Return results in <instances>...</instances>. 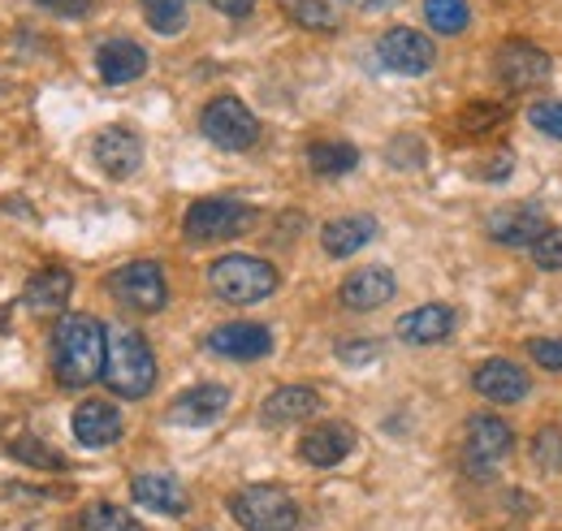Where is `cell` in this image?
I'll return each mask as SVG.
<instances>
[{"instance_id": "cell-1", "label": "cell", "mask_w": 562, "mask_h": 531, "mask_svg": "<svg viewBox=\"0 0 562 531\" xmlns=\"http://www.w3.org/2000/svg\"><path fill=\"white\" fill-rule=\"evenodd\" d=\"M109 329L95 316H66L53 329V372L66 389H82L104 376Z\"/></svg>"}, {"instance_id": "cell-2", "label": "cell", "mask_w": 562, "mask_h": 531, "mask_svg": "<svg viewBox=\"0 0 562 531\" xmlns=\"http://www.w3.org/2000/svg\"><path fill=\"white\" fill-rule=\"evenodd\" d=\"M117 398L139 402L151 394L156 385V359H151V346L143 341V332L126 329H109V350H104V376H100Z\"/></svg>"}, {"instance_id": "cell-3", "label": "cell", "mask_w": 562, "mask_h": 531, "mask_svg": "<svg viewBox=\"0 0 562 531\" xmlns=\"http://www.w3.org/2000/svg\"><path fill=\"white\" fill-rule=\"evenodd\" d=\"M209 285L216 290V298L247 307V303H260L278 290V268L260 256H221L209 268Z\"/></svg>"}, {"instance_id": "cell-4", "label": "cell", "mask_w": 562, "mask_h": 531, "mask_svg": "<svg viewBox=\"0 0 562 531\" xmlns=\"http://www.w3.org/2000/svg\"><path fill=\"white\" fill-rule=\"evenodd\" d=\"M229 515L243 531H294L299 506L278 484H251L229 497Z\"/></svg>"}, {"instance_id": "cell-5", "label": "cell", "mask_w": 562, "mask_h": 531, "mask_svg": "<svg viewBox=\"0 0 562 531\" xmlns=\"http://www.w3.org/2000/svg\"><path fill=\"white\" fill-rule=\"evenodd\" d=\"M256 225V207L243 200H200L187 207V238L191 242H225Z\"/></svg>"}, {"instance_id": "cell-6", "label": "cell", "mask_w": 562, "mask_h": 531, "mask_svg": "<svg viewBox=\"0 0 562 531\" xmlns=\"http://www.w3.org/2000/svg\"><path fill=\"white\" fill-rule=\"evenodd\" d=\"M109 290L126 312H139V316H151V312H160L169 303V281H165L156 260L122 264L109 276Z\"/></svg>"}, {"instance_id": "cell-7", "label": "cell", "mask_w": 562, "mask_h": 531, "mask_svg": "<svg viewBox=\"0 0 562 531\" xmlns=\"http://www.w3.org/2000/svg\"><path fill=\"white\" fill-rule=\"evenodd\" d=\"M200 131L209 134V143L225 147V151H247L260 138V122L251 117V109L243 100L216 95V100H209V109L200 117Z\"/></svg>"}, {"instance_id": "cell-8", "label": "cell", "mask_w": 562, "mask_h": 531, "mask_svg": "<svg viewBox=\"0 0 562 531\" xmlns=\"http://www.w3.org/2000/svg\"><path fill=\"white\" fill-rule=\"evenodd\" d=\"M515 437H510V423H502L497 415H476L468 423V441H463V463L472 475H493V466L510 454Z\"/></svg>"}, {"instance_id": "cell-9", "label": "cell", "mask_w": 562, "mask_h": 531, "mask_svg": "<svg viewBox=\"0 0 562 531\" xmlns=\"http://www.w3.org/2000/svg\"><path fill=\"white\" fill-rule=\"evenodd\" d=\"M376 57H381V66L385 69L416 78V74H428V69H432L437 48H432V39L420 35V31H412V26H394V31H385V35H381Z\"/></svg>"}, {"instance_id": "cell-10", "label": "cell", "mask_w": 562, "mask_h": 531, "mask_svg": "<svg viewBox=\"0 0 562 531\" xmlns=\"http://www.w3.org/2000/svg\"><path fill=\"white\" fill-rule=\"evenodd\" d=\"M550 53H541L537 44H528V39H510V44H502V53H497V78L510 87V91H532V87H541L546 78H550Z\"/></svg>"}, {"instance_id": "cell-11", "label": "cell", "mask_w": 562, "mask_h": 531, "mask_svg": "<svg viewBox=\"0 0 562 531\" xmlns=\"http://www.w3.org/2000/svg\"><path fill=\"white\" fill-rule=\"evenodd\" d=\"M91 156L109 178H131L143 165V138L131 126H109V131L95 134Z\"/></svg>"}, {"instance_id": "cell-12", "label": "cell", "mask_w": 562, "mask_h": 531, "mask_svg": "<svg viewBox=\"0 0 562 531\" xmlns=\"http://www.w3.org/2000/svg\"><path fill=\"white\" fill-rule=\"evenodd\" d=\"M74 441L82 445V450H104V445H117L122 441V415H117V406L113 402H82L78 410H74Z\"/></svg>"}, {"instance_id": "cell-13", "label": "cell", "mask_w": 562, "mask_h": 531, "mask_svg": "<svg viewBox=\"0 0 562 531\" xmlns=\"http://www.w3.org/2000/svg\"><path fill=\"white\" fill-rule=\"evenodd\" d=\"M472 385H476L481 398L497 402V406H515V402L528 398V389H532L528 372H524L519 363H510V359H490V363H481L476 376H472Z\"/></svg>"}, {"instance_id": "cell-14", "label": "cell", "mask_w": 562, "mask_h": 531, "mask_svg": "<svg viewBox=\"0 0 562 531\" xmlns=\"http://www.w3.org/2000/svg\"><path fill=\"white\" fill-rule=\"evenodd\" d=\"M209 350L212 354H221V359H238V363H247V359H265V354L273 350V332L265 329V325H247V320H238V325H221V329L209 332Z\"/></svg>"}, {"instance_id": "cell-15", "label": "cell", "mask_w": 562, "mask_h": 531, "mask_svg": "<svg viewBox=\"0 0 562 531\" xmlns=\"http://www.w3.org/2000/svg\"><path fill=\"white\" fill-rule=\"evenodd\" d=\"M394 290H398V281H394L390 268H359V272H351V276L342 281L338 298H342V307H351V312H372V307H385V303L394 298Z\"/></svg>"}, {"instance_id": "cell-16", "label": "cell", "mask_w": 562, "mask_h": 531, "mask_svg": "<svg viewBox=\"0 0 562 531\" xmlns=\"http://www.w3.org/2000/svg\"><path fill=\"white\" fill-rule=\"evenodd\" d=\"M355 450V432L351 423H321V428H312V432H303V441H299V459L307 466H338L347 454Z\"/></svg>"}, {"instance_id": "cell-17", "label": "cell", "mask_w": 562, "mask_h": 531, "mask_svg": "<svg viewBox=\"0 0 562 531\" xmlns=\"http://www.w3.org/2000/svg\"><path fill=\"white\" fill-rule=\"evenodd\" d=\"M225 406H229V389L225 385H195V389L173 398L169 419L182 423V428H204V423L225 415Z\"/></svg>"}, {"instance_id": "cell-18", "label": "cell", "mask_w": 562, "mask_h": 531, "mask_svg": "<svg viewBox=\"0 0 562 531\" xmlns=\"http://www.w3.org/2000/svg\"><path fill=\"white\" fill-rule=\"evenodd\" d=\"M95 69H100V78H104L109 87H122V82L143 78L147 53H143L135 39H109V44H100V53H95Z\"/></svg>"}, {"instance_id": "cell-19", "label": "cell", "mask_w": 562, "mask_h": 531, "mask_svg": "<svg viewBox=\"0 0 562 531\" xmlns=\"http://www.w3.org/2000/svg\"><path fill=\"white\" fill-rule=\"evenodd\" d=\"M546 229H554V225L537 207H506L490 221L493 242H502V247H532Z\"/></svg>"}, {"instance_id": "cell-20", "label": "cell", "mask_w": 562, "mask_h": 531, "mask_svg": "<svg viewBox=\"0 0 562 531\" xmlns=\"http://www.w3.org/2000/svg\"><path fill=\"white\" fill-rule=\"evenodd\" d=\"M131 493H135V501H143V506L156 510V515H187V488H182L173 475H165V471L135 475Z\"/></svg>"}, {"instance_id": "cell-21", "label": "cell", "mask_w": 562, "mask_h": 531, "mask_svg": "<svg viewBox=\"0 0 562 531\" xmlns=\"http://www.w3.org/2000/svg\"><path fill=\"white\" fill-rule=\"evenodd\" d=\"M372 238H376V221L372 216H342V221H329L321 229V247L334 260H347L355 251H363Z\"/></svg>"}, {"instance_id": "cell-22", "label": "cell", "mask_w": 562, "mask_h": 531, "mask_svg": "<svg viewBox=\"0 0 562 531\" xmlns=\"http://www.w3.org/2000/svg\"><path fill=\"white\" fill-rule=\"evenodd\" d=\"M454 329V312L441 307V303H424L416 312H407L398 320V337L412 341V346H432V341H446Z\"/></svg>"}, {"instance_id": "cell-23", "label": "cell", "mask_w": 562, "mask_h": 531, "mask_svg": "<svg viewBox=\"0 0 562 531\" xmlns=\"http://www.w3.org/2000/svg\"><path fill=\"white\" fill-rule=\"evenodd\" d=\"M70 294H74V276L57 264L44 268V272H35V276L26 281V307L40 312V316L61 312V307L70 303Z\"/></svg>"}, {"instance_id": "cell-24", "label": "cell", "mask_w": 562, "mask_h": 531, "mask_svg": "<svg viewBox=\"0 0 562 531\" xmlns=\"http://www.w3.org/2000/svg\"><path fill=\"white\" fill-rule=\"evenodd\" d=\"M316 410H321V398L307 385H281L278 394H269V402H265V419L269 423H303Z\"/></svg>"}, {"instance_id": "cell-25", "label": "cell", "mask_w": 562, "mask_h": 531, "mask_svg": "<svg viewBox=\"0 0 562 531\" xmlns=\"http://www.w3.org/2000/svg\"><path fill=\"white\" fill-rule=\"evenodd\" d=\"M307 165L321 178H338V173H351L355 165H359V151H355L351 143H312L307 147Z\"/></svg>"}, {"instance_id": "cell-26", "label": "cell", "mask_w": 562, "mask_h": 531, "mask_svg": "<svg viewBox=\"0 0 562 531\" xmlns=\"http://www.w3.org/2000/svg\"><path fill=\"white\" fill-rule=\"evenodd\" d=\"M278 4L281 13L303 31H334L338 26V13H334L329 0H278Z\"/></svg>"}, {"instance_id": "cell-27", "label": "cell", "mask_w": 562, "mask_h": 531, "mask_svg": "<svg viewBox=\"0 0 562 531\" xmlns=\"http://www.w3.org/2000/svg\"><path fill=\"white\" fill-rule=\"evenodd\" d=\"M82 531H143L139 519L113 501H91L82 510Z\"/></svg>"}, {"instance_id": "cell-28", "label": "cell", "mask_w": 562, "mask_h": 531, "mask_svg": "<svg viewBox=\"0 0 562 531\" xmlns=\"http://www.w3.org/2000/svg\"><path fill=\"white\" fill-rule=\"evenodd\" d=\"M424 18H428L432 31L459 35V31H468L472 9H468V0H424Z\"/></svg>"}, {"instance_id": "cell-29", "label": "cell", "mask_w": 562, "mask_h": 531, "mask_svg": "<svg viewBox=\"0 0 562 531\" xmlns=\"http://www.w3.org/2000/svg\"><path fill=\"white\" fill-rule=\"evenodd\" d=\"M187 9L191 0H143V18L156 35H178L187 26Z\"/></svg>"}, {"instance_id": "cell-30", "label": "cell", "mask_w": 562, "mask_h": 531, "mask_svg": "<svg viewBox=\"0 0 562 531\" xmlns=\"http://www.w3.org/2000/svg\"><path fill=\"white\" fill-rule=\"evenodd\" d=\"M9 454H13L18 463L40 466V471H66V459H61L53 445H44L40 437H22V441H13V445H9Z\"/></svg>"}, {"instance_id": "cell-31", "label": "cell", "mask_w": 562, "mask_h": 531, "mask_svg": "<svg viewBox=\"0 0 562 531\" xmlns=\"http://www.w3.org/2000/svg\"><path fill=\"white\" fill-rule=\"evenodd\" d=\"M532 459L546 471H559L562 466V432L559 428H541L537 441H532Z\"/></svg>"}, {"instance_id": "cell-32", "label": "cell", "mask_w": 562, "mask_h": 531, "mask_svg": "<svg viewBox=\"0 0 562 531\" xmlns=\"http://www.w3.org/2000/svg\"><path fill=\"white\" fill-rule=\"evenodd\" d=\"M532 260L546 272H562V234L559 229H546L537 242H532Z\"/></svg>"}, {"instance_id": "cell-33", "label": "cell", "mask_w": 562, "mask_h": 531, "mask_svg": "<svg viewBox=\"0 0 562 531\" xmlns=\"http://www.w3.org/2000/svg\"><path fill=\"white\" fill-rule=\"evenodd\" d=\"M532 126L541 134H550V138H562V100H541V104H532Z\"/></svg>"}, {"instance_id": "cell-34", "label": "cell", "mask_w": 562, "mask_h": 531, "mask_svg": "<svg viewBox=\"0 0 562 531\" xmlns=\"http://www.w3.org/2000/svg\"><path fill=\"white\" fill-rule=\"evenodd\" d=\"M528 354L546 368V372H562V337H532Z\"/></svg>"}, {"instance_id": "cell-35", "label": "cell", "mask_w": 562, "mask_h": 531, "mask_svg": "<svg viewBox=\"0 0 562 531\" xmlns=\"http://www.w3.org/2000/svg\"><path fill=\"white\" fill-rule=\"evenodd\" d=\"M35 4L48 9V13H57V18H87L95 0H35Z\"/></svg>"}, {"instance_id": "cell-36", "label": "cell", "mask_w": 562, "mask_h": 531, "mask_svg": "<svg viewBox=\"0 0 562 531\" xmlns=\"http://www.w3.org/2000/svg\"><path fill=\"white\" fill-rule=\"evenodd\" d=\"M497 117H502V109H497V104H476V109H468V113H463V131H490Z\"/></svg>"}, {"instance_id": "cell-37", "label": "cell", "mask_w": 562, "mask_h": 531, "mask_svg": "<svg viewBox=\"0 0 562 531\" xmlns=\"http://www.w3.org/2000/svg\"><path fill=\"white\" fill-rule=\"evenodd\" d=\"M338 354H342V359H347L351 368H359V363L376 359V354H381V346H376V341H347V346H342Z\"/></svg>"}, {"instance_id": "cell-38", "label": "cell", "mask_w": 562, "mask_h": 531, "mask_svg": "<svg viewBox=\"0 0 562 531\" xmlns=\"http://www.w3.org/2000/svg\"><path fill=\"white\" fill-rule=\"evenodd\" d=\"M212 9H221L225 18H247L256 9V0H209Z\"/></svg>"}, {"instance_id": "cell-39", "label": "cell", "mask_w": 562, "mask_h": 531, "mask_svg": "<svg viewBox=\"0 0 562 531\" xmlns=\"http://www.w3.org/2000/svg\"><path fill=\"white\" fill-rule=\"evenodd\" d=\"M355 9H363V13H381V9H394V4H403V0H347Z\"/></svg>"}]
</instances>
